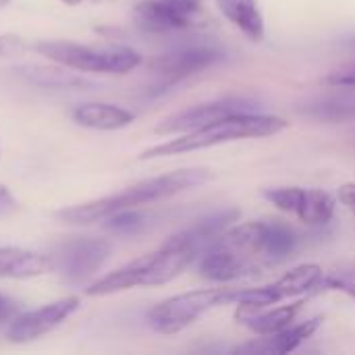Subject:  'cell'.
Returning <instances> with one entry per match:
<instances>
[{
  "label": "cell",
  "mask_w": 355,
  "mask_h": 355,
  "mask_svg": "<svg viewBox=\"0 0 355 355\" xmlns=\"http://www.w3.org/2000/svg\"><path fill=\"white\" fill-rule=\"evenodd\" d=\"M212 179H214V173L208 168H202V166L177 168V171H171V173H164L158 177L137 181L116 193L60 208L54 216L64 225L87 227V225H96V223H104L110 214H114L119 210L141 208L146 204L162 202V200H168L183 191L206 185Z\"/></svg>",
  "instance_id": "6da1fadb"
},
{
  "label": "cell",
  "mask_w": 355,
  "mask_h": 355,
  "mask_svg": "<svg viewBox=\"0 0 355 355\" xmlns=\"http://www.w3.org/2000/svg\"><path fill=\"white\" fill-rule=\"evenodd\" d=\"M200 252L181 241L177 235H171L158 250L139 256L125 266L100 277L89 283L85 289L87 297H106L121 291H129L135 287H158L175 281L181 272H185L196 260Z\"/></svg>",
  "instance_id": "7a4b0ae2"
},
{
  "label": "cell",
  "mask_w": 355,
  "mask_h": 355,
  "mask_svg": "<svg viewBox=\"0 0 355 355\" xmlns=\"http://www.w3.org/2000/svg\"><path fill=\"white\" fill-rule=\"evenodd\" d=\"M287 127H289V123L277 114L237 112V114L218 119L206 127H200L196 131L179 133V137L168 139L164 144H156V146L144 150L139 154V160H154V158L189 154V152H198V150H206V148H214V146L239 141V139L270 137V135L283 133Z\"/></svg>",
  "instance_id": "3957f363"
},
{
  "label": "cell",
  "mask_w": 355,
  "mask_h": 355,
  "mask_svg": "<svg viewBox=\"0 0 355 355\" xmlns=\"http://www.w3.org/2000/svg\"><path fill=\"white\" fill-rule=\"evenodd\" d=\"M31 50L46 56L50 62L62 64L77 73L127 75L144 62L137 50L121 44L85 46L71 40H40L31 44Z\"/></svg>",
  "instance_id": "277c9868"
},
{
  "label": "cell",
  "mask_w": 355,
  "mask_h": 355,
  "mask_svg": "<svg viewBox=\"0 0 355 355\" xmlns=\"http://www.w3.org/2000/svg\"><path fill=\"white\" fill-rule=\"evenodd\" d=\"M233 291L225 287L214 289H193L162 300L148 312V324L158 335H177L198 322L204 314L214 308L233 304Z\"/></svg>",
  "instance_id": "5b68a950"
},
{
  "label": "cell",
  "mask_w": 355,
  "mask_h": 355,
  "mask_svg": "<svg viewBox=\"0 0 355 355\" xmlns=\"http://www.w3.org/2000/svg\"><path fill=\"white\" fill-rule=\"evenodd\" d=\"M322 275L324 270L318 264H300L270 285L256 287V289H235L233 304L245 306V308H270L279 302H285V300H291V297H297L316 289L322 281Z\"/></svg>",
  "instance_id": "8992f818"
},
{
  "label": "cell",
  "mask_w": 355,
  "mask_h": 355,
  "mask_svg": "<svg viewBox=\"0 0 355 355\" xmlns=\"http://www.w3.org/2000/svg\"><path fill=\"white\" fill-rule=\"evenodd\" d=\"M79 310H81V300L77 295H67V297L54 300L50 304L35 308V310L21 312L4 329V337L8 343H15V345L33 343V341L50 335L58 327H62Z\"/></svg>",
  "instance_id": "52a82bcc"
},
{
  "label": "cell",
  "mask_w": 355,
  "mask_h": 355,
  "mask_svg": "<svg viewBox=\"0 0 355 355\" xmlns=\"http://www.w3.org/2000/svg\"><path fill=\"white\" fill-rule=\"evenodd\" d=\"M237 112H254V100L243 98V96H227L218 98L206 104H198L185 110H179L175 114L164 116L156 127V135H179L187 131H196L200 127H206L218 119L237 114Z\"/></svg>",
  "instance_id": "ba28073f"
},
{
  "label": "cell",
  "mask_w": 355,
  "mask_h": 355,
  "mask_svg": "<svg viewBox=\"0 0 355 355\" xmlns=\"http://www.w3.org/2000/svg\"><path fill=\"white\" fill-rule=\"evenodd\" d=\"M112 245L106 239L96 237H73L58 248L56 270H62V277L69 283H85L89 281L110 258Z\"/></svg>",
  "instance_id": "9c48e42d"
},
{
  "label": "cell",
  "mask_w": 355,
  "mask_h": 355,
  "mask_svg": "<svg viewBox=\"0 0 355 355\" xmlns=\"http://www.w3.org/2000/svg\"><path fill=\"white\" fill-rule=\"evenodd\" d=\"M202 4L185 0H139L133 21L146 33H173L193 27Z\"/></svg>",
  "instance_id": "30bf717a"
},
{
  "label": "cell",
  "mask_w": 355,
  "mask_h": 355,
  "mask_svg": "<svg viewBox=\"0 0 355 355\" xmlns=\"http://www.w3.org/2000/svg\"><path fill=\"white\" fill-rule=\"evenodd\" d=\"M220 60H225V52L212 46H187L152 58L148 67L160 77V87H171L177 81L206 71Z\"/></svg>",
  "instance_id": "8fae6325"
},
{
  "label": "cell",
  "mask_w": 355,
  "mask_h": 355,
  "mask_svg": "<svg viewBox=\"0 0 355 355\" xmlns=\"http://www.w3.org/2000/svg\"><path fill=\"white\" fill-rule=\"evenodd\" d=\"M56 272V258L44 252L2 245L0 248V281H29Z\"/></svg>",
  "instance_id": "7c38bea8"
},
{
  "label": "cell",
  "mask_w": 355,
  "mask_h": 355,
  "mask_svg": "<svg viewBox=\"0 0 355 355\" xmlns=\"http://www.w3.org/2000/svg\"><path fill=\"white\" fill-rule=\"evenodd\" d=\"M322 324V316L310 318L302 324H291L281 333L266 335L260 339H254L250 343L237 345L233 354H250V355H283L295 352L302 343H306Z\"/></svg>",
  "instance_id": "4fadbf2b"
},
{
  "label": "cell",
  "mask_w": 355,
  "mask_h": 355,
  "mask_svg": "<svg viewBox=\"0 0 355 355\" xmlns=\"http://www.w3.org/2000/svg\"><path fill=\"white\" fill-rule=\"evenodd\" d=\"M198 272L202 279L212 281V283H231L250 275H258V270L248 260L223 248L216 241L200 254Z\"/></svg>",
  "instance_id": "5bb4252c"
},
{
  "label": "cell",
  "mask_w": 355,
  "mask_h": 355,
  "mask_svg": "<svg viewBox=\"0 0 355 355\" xmlns=\"http://www.w3.org/2000/svg\"><path fill=\"white\" fill-rule=\"evenodd\" d=\"M71 119L75 125L92 131H121L127 129L135 114L119 104L110 102H83L71 110Z\"/></svg>",
  "instance_id": "9a60e30c"
},
{
  "label": "cell",
  "mask_w": 355,
  "mask_h": 355,
  "mask_svg": "<svg viewBox=\"0 0 355 355\" xmlns=\"http://www.w3.org/2000/svg\"><path fill=\"white\" fill-rule=\"evenodd\" d=\"M302 302L289 304V306H281V308H245V306H237L235 310V320L241 322L245 329H250L254 335L258 337H266V335H275L285 331L287 327H291L297 318V314L302 312Z\"/></svg>",
  "instance_id": "2e32d148"
},
{
  "label": "cell",
  "mask_w": 355,
  "mask_h": 355,
  "mask_svg": "<svg viewBox=\"0 0 355 355\" xmlns=\"http://www.w3.org/2000/svg\"><path fill=\"white\" fill-rule=\"evenodd\" d=\"M17 73L27 79L29 83L44 87V89H64V92H87L96 85L85 79L83 75L71 73V69L62 64H25L17 67Z\"/></svg>",
  "instance_id": "e0dca14e"
},
{
  "label": "cell",
  "mask_w": 355,
  "mask_h": 355,
  "mask_svg": "<svg viewBox=\"0 0 355 355\" xmlns=\"http://www.w3.org/2000/svg\"><path fill=\"white\" fill-rule=\"evenodd\" d=\"M239 218V210L237 208H225V210H216V212H210L206 214L204 218L196 220L191 227L175 233L179 239L187 241L189 245H193L200 254L212 245L227 229L231 223H235Z\"/></svg>",
  "instance_id": "ac0fdd59"
},
{
  "label": "cell",
  "mask_w": 355,
  "mask_h": 355,
  "mask_svg": "<svg viewBox=\"0 0 355 355\" xmlns=\"http://www.w3.org/2000/svg\"><path fill=\"white\" fill-rule=\"evenodd\" d=\"M223 17L252 42L264 40V15L258 0H216Z\"/></svg>",
  "instance_id": "d6986e66"
},
{
  "label": "cell",
  "mask_w": 355,
  "mask_h": 355,
  "mask_svg": "<svg viewBox=\"0 0 355 355\" xmlns=\"http://www.w3.org/2000/svg\"><path fill=\"white\" fill-rule=\"evenodd\" d=\"M297 245H300V237L289 225H285L281 220H268V223L264 220L260 250H262V258H264L266 266L285 262L287 258H291L295 254Z\"/></svg>",
  "instance_id": "ffe728a7"
},
{
  "label": "cell",
  "mask_w": 355,
  "mask_h": 355,
  "mask_svg": "<svg viewBox=\"0 0 355 355\" xmlns=\"http://www.w3.org/2000/svg\"><path fill=\"white\" fill-rule=\"evenodd\" d=\"M335 206H337V200L329 191L304 189L295 216L308 227H322L331 223V218L335 216Z\"/></svg>",
  "instance_id": "44dd1931"
},
{
  "label": "cell",
  "mask_w": 355,
  "mask_h": 355,
  "mask_svg": "<svg viewBox=\"0 0 355 355\" xmlns=\"http://www.w3.org/2000/svg\"><path fill=\"white\" fill-rule=\"evenodd\" d=\"M104 227L116 235H137L148 227V216L139 208L119 210L104 220Z\"/></svg>",
  "instance_id": "7402d4cb"
},
{
  "label": "cell",
  "mask_w": 355,
  "mask_h": 355,
  "mask_svg": "<svg viewBox=\"0 0 355 355\" xmlns=\"http://www.w3.org/2000/svg\"><path fill=\"white\" fill-rule=\"evenodd\" d=\"M327 291H341L349 297H355V264H339L322 275L318 285Z\"/></svg>",
  "instance_id": "603a6c76"
},
{
  "label": "cell",
  "mask_w": 355,
  "mask_h": 355,
  "mask_svg": "<svg viewBox=\"0 0 355 355\" xmlns=\"http://www.w3.org/2000/svg\"><path fill=\"white\" fill-rule=\"evenodd\" d=\"M262 196L281 212L295 214L304 196V187H270V189H264Z\"/></svg>",
  "instance_id": "cb8c5ba5"
},
{
  "label": "cell",
  "mask_w": 355,
  "mask_h": 355,
  "mask_svg": "<svg viewBox=\"0 0 355 355\" xmlns=\"http://www.w3.org/2000/svg\"><path fill=\"white\" fill-rule=\"evenodd\" d=\"M31 50V44L17 33H0V58H15Z\"/></svg>",
  "instance_id": "d4e9b609"
},
{
  "label": "cell",
  "mask_w": 355,
  "mask_h": 355,
  "mask_svg": "<svg viewBox=\"0 0 355 355\" xmlns=\"http://www.w3.org/2000/svg\"><path fill=\"white\" fill-rule=\"evenodd\" d=\"M19 314H21L19 304L12 297H8L6 293L0 291V329H6Z\"/></svg>",
  "instance_id": "484cf974"
},
{
  "label": "cell",
  "mask_w": 355,
  "mask_h": 355,
  "mask_svg": "<svg viewBox=\"0 0 355 355\" xmlns=\"http://www.w3.org/2000/svg\"><path fill=\"white\" fill-rule=\"evenodd\" d=\"M327 83L339 85V87H355V67L341 69V71L331 73V75L327 77Z\"/></svg>",
  "instance_id": "4316f807"
},
{
  "label": "cell",
  "mask_w": 355,
  "mask_h": 355,
  "mask_svg": "<svg viewBox=\"0 0 355 355\" xmlns=\"http://www.w3.org/2000/svg\"><path fill=\"white\" fill-rule=\"evenodd\" d=\"M17 210V198L8 189V185L0 183V216H6Z\"/></svg>",
  "instance_id": "83f0119b"
},
{
  "label": "cell",
  "mask_w": 355,
  "mask_h": 355,
  "mask_svg": "<svg viewBox=\"0 0 355 355\" xmlns=\"http://www.w3.org/2000/svg\"><path fill=\"white\" fill-rule=\"evenodd\" d=\"M337 198H339V202H341L345 208H349L355 214V183H345V185H341L339 191H337Z\"/></svg>",
  "instance_id": "f1b7e54d"
},
{
  "label": "cell",
  "mask_w": 355,
  "mask_h": 355,
  "mask_svg": "<svg viewBox=\"0 0 355 355\" xmlns=\"http://www.w3.org/2000/svg\"><path fill=\"white\" fill-rule=\"evenodd\" d=\"M67 6H87V4H100L102 0H58Z\"/></svg>",
  "instance_id": "f546056e"
},
{
  "label": "cell",
  "mask_w": 355,
  "mask_h": 355,
  "mask_svg": "<svg viewBox=\"0 0 355 355\" xmlns=\"http://www.w3.org/2000/svg\"><path fill=\"white\" fill-rule=\"evenodd\" d=\"M10 4V0H0V8H4V6H8Z\"/></svg>",
  "instance_id": "4dcf8cb0"
},
{
  "label": "cell",
  "mask_w": 355,
  "mask_h": 355,
  "mask_svg": "<svg viewBox=\"0 0 355 355\" xmlns=\"http://www.w3.org/2000/svg\"><path fill=\"white\" fill-rule=\"evenodd\" d=\"M185 2H196V4H202V0H185Z\"/></svg>",
  "instance_id": "1f68e13d"
}]
</instances>
